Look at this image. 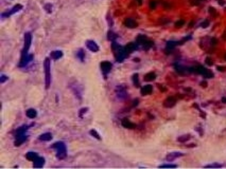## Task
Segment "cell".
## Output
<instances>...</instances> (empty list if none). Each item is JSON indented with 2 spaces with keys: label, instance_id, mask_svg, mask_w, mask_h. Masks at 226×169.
Segmentation results:
<instances>
[{
  "label": "cell",
  "instance_id": "obj_1",
  "mask_svg": "<svg viewBox=\"0 0 226 169\" xmlns=\"http://www.w3.org/2000/svg\"><path fill=\"white\" fill-rule=\"evenodd\" d=\"M31 40H32V36L30 33L25 34V45H23V49L21 51V57H20L19 67H25L31 62L33 58V55H28V51H29L30 47H31Z\"/></svg>",
  "mask_w": 226,
  "mask_h": 169
},
{
  "label": "cell",
  "instance_id": "obj_2",
  "mask_svg": "<svg viewBox=\"0 0 226 169\" xmlns=\"http://www.w3.org/2000/svg\"><path fill=\"white\" fill-rule=\"evenodd\" d=\"M53 149H56V158L59 160H64L67 156V150L66 145L63 142H57L52 145Z\"/></svg>",
  "mask_w": 226,
  "mask_h": 169
},
{
  "label": "cell",
  "instance_id": "obj_3",
  "mask_svg": "<svg viewBox=\"0 0 226 169\" xmlns=\"http://www.w3.org/2000/svg\"><path fill=\"white\" fill-rule=\"evenodd\" d=\"M44 68H45V81H46V89L50 88L51 84V64L50 59L46 58L44 62Z\"/></svg>",
  "mask_w": 226,
  "mask_h": 169
},
{
  "label": "cell",
  "instance_id": "obj_4",
  "mask_svg": "<svg viewBox=\"0 0 226 169\" xmlns=\"http://www.w3.org/2000/svg\"><path fill=\"white\" fill-rule=\"evenodd\" d=\"M190 71L195 72V73H199V74L203 75L204 77L206 78H212L213 77V73L211 71H209L208 69H206L203 66H197L194 68H191Z\"/></svg>",
  "mask_w": 226,
  "mask_h": 169
},
{
  "label": "cell",
  "instance_id": "obj_5",
  "mask_svg": "<svg viewBox=\"0 0 226 169\" xmlns=\"http://www.w3.org/2000/svg\"><path fill=\"white\" fill-rule=\"evenodd\" d=\"M136 42H137L138 45H141V46L143 47L144 50H149L151 47L153 46V42L150 41V40H149V39H147V37H145V36H143V35H139V36H138Z\"/></svg>",
  "mask_w": 226,
  "mask_h": 169
},
{
  "label": "cell",
  "instance_id": "obj_6",
  "mask_svg": "<svg viewBox=\"0 0 226 169\" xmlns=\"http://www.w3.org/2000/svg\"><path fill=\"white\" fill-rule=\"evenodd\" d=\"M117 55H116V59H117V62H123V59L128 56V53L125 51L124 48H122V47H117Z\"/></svg>",
  "mask_w": 226,
  "mask_h": 169
},
{
  "label": "cell",
  "instance_id": "obj_7",
  "mask_svg": "<svg viewBox=\"0 0 226 169\" xmlns=\"http://www.w3.org/2000/svg\"><path fill=\"white\" fill-rule=\"evenodd\" d=\"M86 47H87V49H88L89 51H91V52L96 53L99 51L98 45H97L95 41H92V40H87V41H86Z\"/></svg>",
  "mask_w": 226,
  "mask_h": 169
},
{
  "label": "cell",
  "instance_id": "obj_8",
  "mask_svg": "<svg viewBox=\"0 0 226 169\" xmlns=\"http://www.w3.org/2000/svg\"><path fill=\"white\" fill-rule=\"evenodd\" d=\"M23 9V5L21 4H16L15 7H13V9L10 11V12H7V13H3L1 16L2 17H10L11 15H13L14 13H16V12H18V11H20Z\"/></svg>",
  "mask_w": 226,
  "mask_h": 169
},
{
  "label": "cell",
  "instance_id": "obj_9",
  "mask_svg": "<svg viewBox=\"0 0 226 169\" xmlns=\"http://www.w3.org/2000/svg\"><path fill=\"white\" fill-rule=\"evenodd\" d=\"M100 67H101V70L103 71V73H104V74H107L108 72L111 70V67H113V66H111V64L109 62H102Z\"/></svg>",
  "mask_w": 226,
  "mask_h": 169
},
{
  "label": "cell",
  "instance_id": "obj_10",
  "mask_svg": "<svg viewBox=\"0 0 226 169\" xmlns=\"http://www.w3.org/2000/svg\"><path fill=\"white\" fill-rule=\"evenodd\" d=\"M138 48V43L137 42H130V43H128L126 46L124 47V49L125 51L130 54V53H132L133 51H135V50Z\"/></svg>",
  "mask_w": 226,
  "mask_h": 169
},
{
  "label": "cell",
  "instance_id": "obj_11",
  "mask_svg": "<svg viewBox=\"0 0 226 169\" xmlns=\"http://www.w3.org/2000/svg\"><path fill=\"white\" fill-rule=\"evenodd\" d=\"M27 134L23 133V134H20V135H16V140H15V146H20L21 144L27 140Z\"/></svg>",
  "mask_w": 226,
  "mask_h": 169
},
{
  "label": "cell",
  "instance_id": "obj_12",
  "mask_svg": "<svg viewBox=\"0 0 226 169\" xmlns=\"http://www.w3.org/2000/svg\"><path fill=\"white\" fill-rule=\"evenodd\" d=\"M180 156H183V153H180V152H172V153H169V154L166 156V160H167V161H169V162H172V161H174V160L177 159V158H180Z\"/></svg>",
  "mask_w": 226,
  "mask_h": 169
},
{
  "label": "cell",
  "instance_id": "obj_13",
  "mask_svg": "<svg viewBox=\"0 0 226 169\" xmlns=\"http://www.w3.org/2000/svg\"><path fill=\"white\" fill-rule=\"evenodd\" d=\"M44 164H45V159H44V158H40V156H38V158L33 162V166H34L35 168H42L44 166Z\"/></svg>",
  "mask_w": 226,
  "mask_h": 169
},
{
  "label": "cell",
  "instance_id": "obj_14",
  "mask_svg": "<svg viewBox=\"0 0 226 169\" xmlns=\"http://www.w3.org/2000/svg\"><path fill=\"white\" fill-rule=\"evenodd\" d=\"M152 91H153V87L151 84H145L141 88V94L142 95L150 94V93H152Z\"/></svg>",
  "mask_w": 226,
  "mask_h": 169
},
{
  "label": "cell",
  "instance_id": "obj_15",
  "mask_svg": "<svg viewBox=\"0 0 226 169\" xmlns=\"http://www.w3.org/2000/svg\"><path fill=\"white\" fill-rule=\"evenodd\" d=\"M175 103H176V99L174 97H168L166 101H165V104L164 106L166 108H171V107H173L174 105H175Z\"/></svg>",
  "mask_w": 226,
  "mask_h": 169
},
{
  "label": "cell",
  "instance_id": "obj_16",
  "mask_svg": "<svg viewBox=\"0 0 226 169\" xmlns=\"http://www.w3.org/2000/svg\"><path fill=\"white\" fill-rule=\"evenodd\" d=\"M121 125L124 127V128H128V129H133V128H135V124H133L132 122L126 120V118H123V120H122Z\"/></svg>",
  "mask_w": 226,
  "mask_h": 169
},
{
  "label": "cell",
  "instance_id": "obj_17",
  "mask_svg": "<svg viewBox=\"0 0 226 169\" xmlns=\"http://www.w3.org/2000/svg\"><path fill=\"white\" fill-rule=\"evenodd\" d=\"M124 24L128 26V28H131V29H134V28L137 26V22H136L134 19H132V18H128V19L125 20Z\"/></svg>",
  "mask_w": 226,
  "mask_h": 169
},
{
  "label": "cell",
  "instance_id": "obj_18",
  "mask_svg": "<svg viewBox=\"0 0 226 169\" xmlns=\"http://www.w3.org/2000/svg\"><path fill=\"white\" fill-rule=\"evenodd\" d=\"M62 56H63L62 51H53V52H51L50 57H51L52 59H54V60H57V59H59Z\"/></svg>",
  "mask_w": 226,
  "mask_h": 169
},
{
  "label": "cell",
  "instance_id": "obj_19",
  "mask_svg": "<svg viewBox=\"0 0 226 169\" xmlns=\"http://www.w3.org/2000/svg\"><path fill=\"white\" fill-rule=\"evenodd\" d=\"M26 115L29 118H35L36 115H37V112H36L35 109H28L26 111Z\"/></svg>",
  "mask_w": 226,
  "mask_h": 169
},
{
  "label": "cell",
  "instance_id": "obj_20",
  "mask_svg": "<svg viewBox=\"0 0 226 169\" xmlns=\"http://www.w3.org/2000/svg\"><path fill=\"white\" fill-rule=\"evenodd\" d=\"M37 158H38V155L36 152H28L26 154V159L29 160V161H32V162H34Z\"/></svg>",
  "mask_w": 226,
  "mask_h": 169
},
{
  "label": "cell",
  "instance_id": "obj_21",
  "mask_svg": "<svg viewBox=\"0 0 226 169\" xmlns=\"http://www.w3.org/2000/svg\"><path fill=\"white\" fill-rule=\"evenodd\" d=\"M51 139H52V135H51V133H49V132L43 133L42 135H40V140L43 141V142H48V141H50Z\"/></svg>",
  "mask_w": 226,
  "mask_h": 169
},
{
  "label": "cell",
  "instance_id": "obj_22",
  "mask_svg": "<svg viewBox=\"0 0 226 169\" xmlns=\"http://www.w3.org/2000/svg\"><path fill=\"white\" fill-rule=\"evenodd\" d=\"M177 45H178V42L177 41H168L167 46H166V50H167V51H171V50H173Z\"/></svg>",
  "mask_w": 226,
  "mask_h": 169
},
{
  "label": "cell",
  "instance_id": "obj_23",
  "mask_svg": "<svg viewBox=\"0 0 226 169\" xmlns=\"http://www.w3.org/2000/svg\"><path fill=\"white\" fill-rule=\"evenodd\" d=\"M29 127L28 125H25V126H21L19 128V129H17L16 131V135H20V134H23V133H26V131L29 129Z\"/></svg>",
  "mask_w": 226,
  "mask_h": 169
},
{
  "label": "cell",
  "instance_id": "obj_24",
  "mask_svg": "<svg viewBox=\"0 0 226 169\" xmlns=\"http://www.w3.org/2000/svg\"><path fill=\"white\" fill-rule=\"evenodd\" d=\"M155 77H156V74H155L154 72H150V73H147V74L144 76V80H147V81L154 80Z\"/></svg>",
  "mask_w": 226,
  "mask_h": 169
},
{
  "label": "cell",
  "instance_id": "obj_25",
  "mask_svg": "<svg viewBox=\"0 0 226 169\" xmlns=\"http://www.w3.org/2000/svg\"><path fill=\"white\" fill-rule=\"evenodd\" d=\"M107 38L111 40V41H115L116 38H117V35H116L115 33H113V32H108V36H107Z\"/></svg>",
  "mask_w": 226,
  "mask_h": 169
},
{
  "label": "cell",
  "instance_id": "obj_26",
  "mask_svg": "<svg viewBox=\"0 0 226 169\" xmlns=\"http://www.w3.org/2000/svg\"><path fill=\"white\" fill-rule=\"evenodd\" d=\"M78 57L80 58L81 62H84V58H85V53L83 52V50H79V52H78Z\"/></svg>",
  "mask_w": 226,
  "mask_h": 169
},
{
  "label": "cell",
  "instance_id": "obj_27",
  "mask_svg": "<svg viewBox=\"0 0 226 169\" xmlns=\"http://www.w3.org/2000/svg\"><path fill=\"white\" fill-rule=\"evenodd\" d=\"M133 82H134V84L136 86V87H139V79H138V74H137V73L133 75Z\"/></svg>",
  "mask_w": 226,
  "mask_h": 169
},
{
  "label": "cell",
  "instance_id": "obj_28",
  "mask_svg": "<svg viewBox=\"0 0 226 169\" xmlns=\"http://www.w3.org/2000/svg\"><path fill=\"white\" fill-rule=\"evenodd\" d=\"M177 166L174 165V164H164V165H160L159 168H176Z\"/></svg>",
  "mask_w": 226,
  "mask_h": 169
},
{
  "label": "cell",
  "instance_id": "obj_29",
  "mask_svg": "<svg viewBox=\"0 0 226 169\" xmlns=\"http://www.w3.org/2000/svg\"><path fill=\"white\" fill-rule=\"evenodd\" d=\"M221 167H222L221 164H210L205 166V168H221Z\"/></svg>",
  "mask_w": 226,
  "mask_h": 169
},
{
  "label": "cell",
  "instance_id": "obj_30",
  "mask_svg": "<svg viewBox=\"0 0 226 169\" xmlns=\"http://www.w3.org/2000/svg\"><path fill=\"white\" fill-rule=\"evenodd\" d=\"M189 139H190V135H188V134H187V135L180 137L178 139H177V140H178V142H186V141H188Z\"/></svg>",
  "mask_w": 226,
  "mask_h": 169
},
{
  "label": "cell",
  "instance_id": "obj_31",
  "mask_svg": "<svg viewBox=\"0 0 226 169\" xmlns=\"http://www.w3.org/2000/svg\"><path fill=\"white\" fill-rule=\"evenodd\" d=\"M89 133L91 134V135H94V137H95L97 140H101V137L99 135V133L96 130H90V131H89Z\"/></svg>",
  "mask_w": 226,
  "mask_h": 169
},
{
  "label": "cell",
  "instance_id": "obj_32",
  "mask_svg": "<svg viewBox=\"0 0 226 169\" xmlns=\"http://www.w3.org/2000/svg\"><path fill=\"white\" fill-rule=\"evenodd\" d=\"M175 68H176L175 70H176V71L178 72V73H184V72H185V68H184V67H180V66H176Z\"/></svg>",
  "mask_w": 226,
  "mask_h": 169
},
{
  "label": "cell",
  "instance_id": "obj_33",
  "mask_svg": "<svg viewBox=\"0 0 226 169\" xmlns=\"http://www.w3.org/2000/svg\"><path fill=\"white\" fill-rule=\"evenodd\" d=\"M51 9H52V5H51V4L48 3V4H46V5H45V10H46L48 13H50V12H51Z\"/></svg>",
  "mask_w": 226,
  "mask_h": 169
},
{
  "label": "cell",
  "instance_id": "obj_34",
  "mask_svg": "<svg viewBox=\"0 0 226 169\" xmlns=\"http://www.w3.org/2000/svg\"><path fill=\"white\" fill-rule=\"evenodd\" d=\"M87 110H88V108H83V109H81V112H80V117H83V114H85Z\"/></svg>",
  "mask_w": 226,
  "mask_h": 169
},
{
  "label": "cell",
  "instance_id": "obj_35",
  "mask_svg": "<svg viewBox=\"0 0 226 169\" xmlns=\"http://www.w3.org/2000/svg\"><path fill=\"white\" fill-rule=\"evenodd\" d=\"M208 26H209V21H207V20H206V21H204V22L201 24V26H202V28H207Z\"/></svg>",
  "mask_w": 226,
  "mask_h": 169
},
{
  "label": "cell",
  "instance_id": "obj_36",
  "mask_svg": "<svg viewBox=\"0 0 226 169\" xmlns=\"http://www.w3.org/2000/svg\"><path fill=\"white\" fill-rule=\"evenodd\" d=\"M155 5H156V2H155L154 0H153V1H151V2H150V7L152 9V10H153V9H155Z\"/></svg>",
  "mask_w": 226,
  "mask_h": 169
},
{
  "label": "cell",
  "instance_id": "obj_37",
  "mask_svg": "<svg viewBox=\"0 0 226 169\" xmlns=\"http://www.w3.org/2000/svg\"><path fill=\"white\" fill-rule=\"evenodd\" d=\"M8 79V76L7 75H1V84H3L4 81Z\"/></svg>",
  "mask_w": 226,
  "mask_h": 169
},
{
  "label": "cell",
  "instance_id": "obj_38",
  "mask_svg": "<svg viewBox=\"0 0 226 169\" xmlns=\"http://www.w3.org/2000/svg\"><path fill=\"white\" fill-rule=\"evenodd\" d=\"M183 24H184V21H183V20H180V21H177V22L175 23V26H183Z\"/></svg>",
  "mask_w": 226,
  "mask_h": 169
},
{
  "label": "cell",
  "instance_id": "obj_39",
  "mask_svg": "<svg viewBox=\"0 0 226 169\" xmlns=\"http://www.w3.org/2000/svg\"><path fill=\"white\" fill-rule=\"evenodd\" d=\"M206 64H207V65L211 66V65H212V62H210V58H206Z\"/></svg>",
  "mask_w": 226,
  "mask_h": 169
},
{
  "label": "cell",
  "instance_id": "obj_40",
  "mask_svg": "<svg viewBox=\"0 0 226 169\" xmlns=\"http://www.w3.org/2000/svg\"><path fill=\"white\" fill-rule=\"evenodd\" d=\"M218 69H219L220 71H224V68H223V67H218Z\"/></svg>",
  "mask_w": 226,
  "mask_h": 169
},
{
  "label": "cell",
  "instance_id": "obj_41",
  "mask_svg": "<svg viewBox=\"0 0 226 169\" xmlns=\"http://www.w3.org/2000/svg\"><path fill=\"white\" fill-rule=\"evenodd\" d=\"M222 101L224 103V104H226V97H223L222 98Z\"/></svg>",
  "mask_w": 226,
  "mask_h": 169
},
{
  "label": "cell",
  "instance_id": "obj_42",
  "mask_svg": "<svg viewBox=\"0 0 226 169\" xmlns=\"http://www.w3.org/2000/svg\"><path fill=\"white\" fill-rule=\"evenodd\" d=\"M137 2H138V4H141L142 3V0H137Z\"/></svg>",
  "mask_w": 226,
  "mask_h": 169
}]
</instances>
